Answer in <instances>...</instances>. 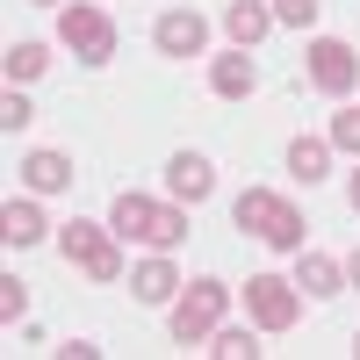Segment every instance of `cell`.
<instances>
[{
  "mask_svg": "<svg viewBox=\"0 0 360 360\" xmlns=\"http://www.w3.org/2000/svg\"><path fill=\"white\" fill-rule=\"evenodd\" d=\"M22 180H29V195H65L72 188V159L65 152H29L22 159Z\"/></svg>",
  "mask_w": 360,
  "mask_h": 360,
  "instance_id": "7c38bea8",
  "label": "cell"
},
{
  "mask_svg": "<svg viewBox=\"0 0 360 360\" xmlns=\"http://www.w3.org/2000/svg\"><path fill=\"white\" fill-rule=\"evenodd\" d=\"M51 72V51L44 44H8V86H29Z\"/></svg>",
  "mask_w": 360,
  "mask_h": 360,
  "instance_id": "e0dca14e",
  "label": "cell"
},
{
  "mask_svg": "<svg viewBox=\"0 0 360 360\" xmlns=\"http://www.w3.org/2000/svg\"><path fill=\"white\" fill-rule=\"evenodd\" d=\"M58 252H65L79 274H94V281H123V252H115V231L108 224H86V217L58 224Z\"/></svg>",
  "mask_w": 360,
  "mask_h": 360,
  "instance_id": "277c9868",
  "label": "cell"
},
{
  "mask_svg": "<svg viewBox=\"0 0 360 360\" xmlns=\"http://www.w3.org/2000/svg\"><path fill=\"white\" fill-rule=\"evenodd\" d=\"M245 310H252L259 332H288V324L303 317V303H295V281H281V274H252V281H245Z\"/></svg>",
  "mask_w": 360,
  "mask_h": 360,
  "instance_id": "8992f818",
  "label": "cell"
},
{
  "mask_svg": "<svg viewBox=\"0 0 360 360\" xmlns=\"http://www.w3.org/2000/svg\"><path fill=\"white\" fill-rule=\"evenodd\" d=\"M310 86H317V94H353V86H360V58H353V44H339V37H317L310 51Z\"/></svg>",
  "mask_w": 360,
  "mask_h": 360,
  "instance_id": "52a82bcc",
  "label": "cell"
},
{
  "mask_svg": "<svg viewBox=\"0 0 360 360\" xmlns=\"http://www.w3.org/2000/svg\"><path fill=\"white\" fill-rule=\"evenodd\" d=\"M346 281H353V288H360V252H353V259H346Z\"/></svg>",
  "mask_w": 360,
  "mask_h": 360,
  "instance_id": "603a6c76",
  "label": "cell"
},
{
  "mask_svg": "<svg viewBox=\"0 0 360 360\" xmlns=\"http://www.w3.org/2000/svg\"><path fill=\"white\" fill-rule=\"evenodd\" d=\"M166 188H173V202H209V188H217V166H209L202 152H173L166 159Z\"/></svg>",
  "mask_w": 360,
  "mask_h": 360,
  "instance_id": "9c48e42d",
  "label": "cell"
},
{
  "mask_svg": "<svg viewBox=\"0 0 360 360\" xmlns=\"http://www.w3.org/2000/svg\"><path fill=\"white\" fill-rule=\"evenodd\" d=\"M231 217H238V231H252L259 245H274V252H303V217L274 195V188H245L231 202Z\"/></svg>",
  "mask_w": 360,
  "mask_h": 360,
  "instance_id": "7a4b0ae2",
  "label": "cell"
},
{
  "mask_svg": "<svg viewBox=\"0 0 360 360\" xmlns=\"http://www.w3.org/2000/svg\"><path fill=\"white\" fill-rule=\"evenodd\" d=\"M353 353H360V339H353Z\"/></svg>",
  "mask_w": 360,
  "mask_h": 360,
  "instance_id": "484cf974",
  "label": "cell"
},
{
  "mask_svg": "<svg viewBox=\"0 0 360 360\" xmlns=\"http://www.w3.org/2000/svg\"><path fill=\"white\" fill-rule=\"evenodd\" d=\"M152 44H159V58H202L209 29H202V15H195V8H166V15L152 22Z\"/></svg>",
  "mask_w": 360,
  "mask_h": 360,
  "instance_id": "ba28073f",
  "label": "cell"
},
{
  "mask_svg": "<svg viewBox=\"0 0 360 360\" xmlns=\"http://www.w3.org/2000/svg\"><path fill=\"white\" fill-rule=\"evenodd\" d=\"M130 295H137V303H173V295H180L173 259H166V252H152L144 266H130Z\"/></svg>",
  "mask_w": 360,
  "mask_h": 360,
  "instance_id": "8fae6325",
  "label": "cell"
},
{
  "mask_svg": "<svg viewBox=\"0 0 360 360\" xmlns=\"http://www.w3.org/2000/svg\"><path fill=\"white\" fill-rule=\"evenodd\" d=\"M37 8H58V0H37Z\"/></svg>",
  "mask_w": 360,
  "mask_h": 360,
  "instance_id": "d4e9b609",
  "label": "cell"
},
{
  "mask_svg": "<svg viewBox=\"0 0 360 360\" xmlns=\"http://www.w3.org/2000/svg\"><path fill=\"white\" fill-rule=\"evenodd\" d=\"M22 317H29V288L15 274H0V324H22Z\"/></svg>",
  "mask_w": 360,
  "mask_h": 360,
  "instance_id": "ffe728a7",
  "label": "cell"
},
{
  "mask_svg": "<svg viewBox=\"0 0 360 360\" xmlns=\"http://www.w3.org/2000/svg\"><path fill=\"white\" fill-rule=\"evenodd\" d=\"M353 209H360V173H353Z\"/></svg>",
  "mask_w": 360,
  "mask_h": 360,
  "instance_id": "cb8c5ba5",
  "label": "cell"
},
{
  "mask_svg": "<svg viewBox=\"0 0 360 360\" xmlns=\"http://www.w3.org/2000/svg\"><path fill=\"white\" fill-rule=\"evenodd\" d=\"M224 303H231V288L217 281V274H202V281H180V295H173V339L180 346H202L209 332L224 324Z\"/></svg>",
  "mask_w": 360,
  "mask_h": 360,
  "instance_id": "3957f363",
  "label": "cell"
},
{
  "mask_svg": "<svg viewBox=\"0 0 360 360\" xmlns=\"http://www.w3.org/2000/svg\"><path fill=\"white\" fill-rule=\"evenodd\" d=\"M0 238L22 252V245H37V238H51V224H44L37 202H8V209H0Z\"/></svg>",
  "mask_w": 360,
  "mask_h": 360,
  "instance_id": "9a60e30c",
  "label": "cell"
},
{
  "mask_svg": "<svg viewBox=\"0 0 360 360\" xmlns=\"http://www.w3.org/2000/svg\"><path fill=\"white\" fill-rule=\"evenodd\" d=\"M108 231L137 238V245H152V252H173L180 238H188V209L180 202H152V195H115L108 202Z\"/></svg>",
  "mask_w": 360,
  "mask_h": 360,
  "instance_id": "6da1fadb",
  "label": "cell"
},
{
  "mask_svg": "<svg viewBox=\"0 0 360 360\" xmlns=\"http://www.w3.org/2000/svg\"><path fill=\"white\" fill-rule=\"evenodd\" d=\"M58 44H65L79 65H108L115 58V22L94 0H72V8H58Z\"/></svg>",
  "mask_w": 360,
  "mask_h": 360,
  "instance_id": "5b68a950",
  "label": "cell"
},
{
  "mask_svg": "<svg viewBox=\"0 0 360 360\" xmlns=\"http://www.w3.org/2000/svg\"><path fill=\"white\" fill-rule=\"evenodd\" d=\"M224 29H231L238 51H252L266 29H274V8H259V0H231V8H224Z\"/></svg>",
  "mask_w": 360,
  "mask_h": 360,
  "instance_id": "4fadbf2b",
  "label": "cell"
},
{
  "mask_svg": "<svg viewBox=\"0 0 360 360\" xmlns=\"http://www.w3.org/2000/svg\"><path fill=\"white\" fill-rule=\"evenodd\" d=\"M252 86H259V65H252V58L238 51V44H231L224 58H209V94H224V101H245Z\"/></svg>",
  "mask_w": 360,
  "mask_h": 360,
  "instance_id": "30bf717a",
  "label": "cell"
},
{
  "mask_svg": "<svg viewBox=\"0 0 360 360\" xmlns=\"http://www.w3.org/2000/svg\"><path fill=\"white\" fill-rule=\"evenodd\" d=\"M295 288L324 303V295H339V288H346V266H339L332 252H303V266H295Z\"/></svg>",
  "mask_w": 360,
  "mask_h": 360,
  "instance_id": "5bb4252c",
  "label": "cell"
},
{
  "mask_svg": "<svg viewBox=\"0 0 360 360\" xmlns=\"http://www.w3.org/2000/svg\"><path fill=\"white\" fill-rule=\"evenodd\" d=\"M29 123H37V108H29V94H22V86H8V101H0V130H29Z\"/></svg>",
  "mask_w": 360,
  "mask_h": 360,
  "instance_id": "d6986e66",
  "label": "cell"
},
{
  "mask_svg": "<svg viewBox=\"0 0 360 360\" xmlns=\"http://www.w3.org/2000/svg\"><path fill=\"white\" fill-rule=\"evenodd\" d=\"M332 144L360 159V108H339V115H332Z\"/></svg>",
  "mask_w": 360,
  "mask_h": 360,
  "instance_id": "7402d4cb",
  "label": "cell"
},
{
  "mask_svg": "<svg viewBox=\"0 0 360 360\" xmlns=\"http://www.w3.org/2000/svg\"><path fill=\"white\" fill-rule=\"evenodd\" d=\"M317 8H324V0H274V22H281V29H310Z\"/></svg>",
  "mask_w": 360,
  "mask_h": 360,
  "instance_id": "44dd1931",
  "label": "cell"
},
{
  "mask_svg": "<svg viewBox=\"0 0 360 360\" xmlns=\"http://www.w3.org/2000/svg\"><path fill=\"white\" fill-rule=\"evenodd\" d=\"M217 360H259V339L245 332V324H217V346H209Z\"/></svg>",
  "mask_w": 360,
  "mask_h": 360,
  "instance_id": "ac0fdd59",
  "label": "cell"
},
{
  "mask_svg": "<svg viewBox=\"0 0 360 360\" xmlns=\"http://www.w3.org/2000/svg\"><path fill=\"white\" fill-rule=\"evenodd\" d=\"M324 166H332V137H295V144H288V173L303 180V188L324 180Z\"/></svg>",
  "mask_w": 360,
  "mask_h": 360,
  "instance_id": "2e32d148",
  "label": "cell"
}]
</instances>
